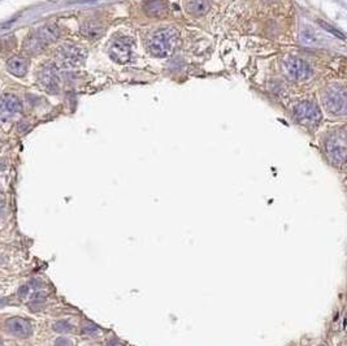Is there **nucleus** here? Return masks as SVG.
<instances>
[{
	"label": "nucleus",
	"mask_w": 347,
	"mask_h": 346,
	"mask_svg": "<svg viewBox=\"0 0 347 346\" xmlns=\"http://www.w3.org/2000/svg\"><path fill=\"white\" fill-rule=\"evenodd\" d=\"M60 37V30L55 25H46L41 27L36 31H34L31 36L26 38L24 42V50L27 54L36 55L42 52L45 47H47L50 43L55 42Z\"/></svg>",
	"instance_id": "2"
},
{
	"label": "nucleus",
	"mask_w": 347,
	"mask_h": 346,
	"mask_svg": "<svg viewBox=\"0 0 347 346\" xmlns=\"http://www.w3.org/2000/svg\"><path fill=\"white\" fill-rule=\"evenodd\" d=\"M282 71L287 78L293 81H305L312 76L311 65L298 56H287L282 63Z\"/></svg>",
	"instance_id": "6"
},
{
	"label": "nucleus",
	"mask_w": 347,
	"mask_h": 346,
	"mask_svg": "<svg viewBox=\"0 0 347 346\" xmlns=\"http://www.w3.org/2000/svg\"><path fill=\"white\" fill-rule=\"evenodd\" d=\"M263 3H265V4H272V3H275L276 0H261Z\"/></svg>",
	"instance_id": "18"
},
{
	"label": "nucleus",
	"mask_w": 347,
	"mask_h": 346,
	"mask_svg": "<svg viewBox=\"0 0 347 346\" xmlns=\"http://www.w3.org/2000/svg\"><path fill=\"white\" fill-rule=\"evenodd\" d=\"M133 39L129 37L120 36L113 39L109 46V57L119 64H126L132 60Z\"/></svg>",
	"instance_id": "8"
},
{
	"label": "nucleus",
	"mask_w": 347,
	"mask_h": 346,
	"mask_svg": "<svg viewBox=\"0 0 347 346\" xmlns=\"http://www.w3.org/2000/svg\"><path fill=\"white\" fill-rule=\"evenodd\" d=\"M81 33L89 39H98L104 34V29L99 24H96V22L89 21L82 25Z\"/></svg>",
	"instance_id": "15"
},
{
	"label": "nucleus",
	"mask_w": 347,
	"mask_h": 346,
	"mask_svg": "<svg viewBox=\"0 0 347 346\" xmlns=\"http://www.w3.org/2000/svg\"><path fill=\"white\" fill-rule=\"evenodd\" d=\"M321 100L328 114L333 116H343L346 114V89L343 85H329L324 90Z\"/></svg>",
	"instance_id": "3"
},
{
	"label": "nucleus",
	"mask_w": 347,
	"mask_h": 346,
	"mask_svg": "<svg viewBox=\"0 0 347 346\" xmlns=\"http://www.w3.org/2000/svg\"><path fill=\"white\" fill-rule=\"evenodd\" d=\"M143 9L150 17H163L168 12L167 0H147Z\"/></svg>",
	"instance_id": "13"
},
{
	"label": "nucleus",
	"mask_w": 347,
	"mask_h": 346,
	"mask_svg": "<svg viewBox=\"0 0 347 346\" xmlns=\"http://www.w3.org/2000/svg\"><path fill=\"white\" fill-rule=\"evenodd\" d=\"M4 207V195H3V191H2V189H0V210L3 209Z\"/></svg>",
	"instance_id": "17"
},
{
	"label": "nucleus",
	"mask_w": 347,
	"mask_h": 346,
	"mask_svg": "<svg viewBox=\"0 0 347 346\" xmlns=\"http://www.w3.org/2000/svg\"><path fill=\"white\" fill-rule=\"evenodd\" d=\"M180 34L174 27H163L153 31L146 43L147 51L156 57L171 55L178 43Z\"/></svg>",
	"instance_id": "1"
},
{
	"label": "nucleus",
	"mask_w": 347,
	"mask_h": 346,
	"mask_svg": "<svg viewBox=\"0 0 347 346\" xmlns=\"http://www.w3.org/2000/svg\"><path fill=\"white\" fill-rule=\"evenodd\" d=\"M22 103L17 95L6 93L0 95V121H9L21 114Z\"/></svg>",
	"instance_id": "9"
},
{
	"label": "nucleus",
	"mask_w": 347,
	"mask_h": 346,
	"mask_svg": "<svg viewBox=\"0 0 347 346\" xmlns=\"http://www.w3.org/2000/svg\"><path fill=\"white\" fill-rule=\"evenodd\" d=\"M87 54L86 51L80 46L70 45V43H65V45L60 46L57 48L56 59L57 61L63 66H77L81 65L86 59Z\"/></svg>",
	"instance_id": "7"
},
{
	"label": "nucleus",
	"mask_w": 347,
	"mask_h": 346,
	"mask_svg": "<svg viewBox=\"0 0 347 346\" xmlns=\"http://www.w3.org/2000/svg\"><path fill=\"white\" fill-rule=\"evenodd\" d=\"M38 81L47 91L56 93L59 90V86H60V77H59L56 66L52 65V64L43 66L38 73Z\"/></svg>",
	"instance_id": "10"
},
{
	"label": "nucleus",
	"mask_w": 347,
	"mask_h": 346,
	"mask_svg": "<svg viewBox=\"0 0 347 346\" xmlns=\"http://www.w3.org/2000/svg\"><path fill=\"white\" fill-rule=\"evenodd\" d=\"M326 155L335 165H343L346 161V133L344 129L337 130L325 142Z\"/></svg>",
	"instance_id": "5"
},
{
	"label": "nucleus",
	"mask_w": 347,
	"mask_h": 346,
	"mask_svg": "<svg viewBox=\"0 0 347 346\" xmlns=\"http://www.w3.org/2000/svg\"><path fill=\"white\" fill-rule=\"evenodd\" d=\"M6 325L7 329L12 334H15L16 337L26 338L33 332L31 324L24 318H11V319L7 320Z\"/></svg>",
	"instance_id": "11"
},
{
	"label": "nucleus",
	"mask_w": 347,
	"mask_h": 346,
	"mask_svg": "<svg viewBox=\"0 0 347 346\" xmlns=\"http://www.w3.org/2000/svg\"><path fill=\"white\" fill-rule=\"evenodd\" d=\"M55 329L59 332H64L66 331V329H70V327H69V324L66 322H59L55 325Z\"/></svg>",
	"instance_id": "16"
},
{
	"label": "nucleus",
	"mask_w": 347,
	"mask_h": 346,
	"mask_svg": "<svg viewBox=\"0 0 347 346\" xmlns=\"http://www.w3.org/2000/svg\"><path fill=\"white\" fill-rule=\"evenodd\" d=\"M294 119L299 125L314 128L321 121V111L312 100H302L294 108Z\"/></svg>",
	"instance_id": "4"
},
{
	"label": "nucleus",
	"mask_w": 347,
	"mask_h": 346,
	"mask_svg": "<svg viewBox=\"0 0 347 346\" xmlns=\"http://www.w3.org/2000/svg\"><path fill=\"white\" fill-rule=\"evenodd\" d=\"M187 13L194 17H201L210 11L208 0H187L185 6Z\"/></svg>",
	"instance_id": "14"
},
{
	"label": "nucleus",
	"mask_w": 347,
	"mask_h": 346,
	"mask_svg": "<svg viewBox=\"0 0 347 346\" xmlns=\"http://www.w3.org/2000/svg\"><path fill=\"white\" fill-rule=\"evenodd\" d=\"M29 68V63L25 57L21 56H13L8 60L7 63V69L11 75L16 76V77H24Z\"/></svg>",
	"instance_id": "12"
}]
</instances>
